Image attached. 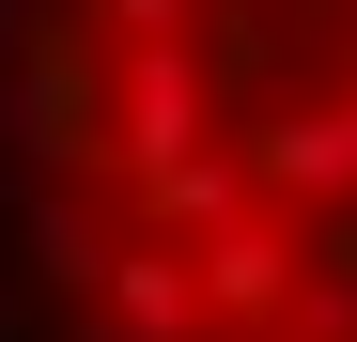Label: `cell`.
Returning a JSON list of instances; mask_svg holds the SVG:
<instances>
[{
    "mask_svg": "<svg viewBox=\"0 0 357 342\" xmlns=\"http://www.w3.org/2000/svg\"><path fill=\"white\" fill-rule=\"evenodd\" d=\"M31 249L78 342H357V0H31Z\"/></svg>",
    "mask_w": 357,
    "mask_h": 342,
    "instance_id": "obj_1",
    "label": "cell"
}]
</instances>
